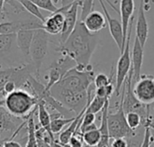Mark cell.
Masks as SVG:
<instances>
[{"label":"cell","mask_w":154,"mask_h":147,"mask_svg":"<svg viewBox=\"0 0 154 147\" xmlns=\"http://www.w3.org/2000/svg\"><path fill=\"white\" fill-rule=\"evenodd\" d=\"M64 13L62 9L59 7L56 12L52 13L51 15L45 18L44 22L42 23L43 30L51 35L60 34L64 26Z\"/></svg>","instance_id":"4fadbf2b"},{"label":"cell","mask_w":154,"mask_h":147,"mask_svg":"<svg viewBox=\"0 0 154 147\" xmlns=\"http://www.w3.org/2000/svg\"><path fill=\"white\" fill-rule=\"evenodd\" d=\"M14 67L12 68H8L3 70H0V90H3L4 86L11 80L12 76H13V72H14Z\"/></svg>","instance_id":"1f68e13d"},{"label":"cell","mask_w":154,"mask_h":147,"mask_svg":"<svg viewBox=\"0 0 154 147\" xmlns=\"http://www.w3.org/2000/svg\"><path fill=\"white\" fill-rule=\"evenodd\" d=\"M111 83H112L111 79L105 73H98L97 75H96L95 79H94V82H93L96 89L101 88V87H106Z\"/></svg>","instance_id":"f546056e"},{"label":"cell","mask_w":154,"mask_h":147,"mask_svg":"<svg viewBox=\"0 0 154 147\" xmlns=\"http://www.w3.org/2000/svg\"><path fill=\"white\" fill-rule=\"evenodd\" d=\"M7 3V0H0V18L5 17V4Z\"/></svg>","instance_id":"74e56055"},{"label":"cell","mask_w":154,"mask_h":147,"mask_svg":"<svg viewBox=\"0 0 154 147\" xmlns=\"http://www.w3.org/2000/svg\"><path fill=\"white\" fill-rule=\"evenodd\" d=\"M134 11V0H121L120 1V15H121V23L123 27L124 38L126 42L127 32L129 23L133 18Z\"/></svg>","instance_id":"2e32d148"},{"label":"cell","mask_w":154,"mask_h":147,"mask_svg":"<svg viewBox=\"0 0 154 147\" xmlns=\"http://www.w3.org/2000/svg\"><path fill=\"white\" fill-rule=\"evenodd\" d=\"M109 112V99L106 100L104 108L102 109V119H101V125L98 128L101 134V139L99 144L97 147H109L110 143V137H109V132H108V127H107V115Z\"/></svg>","instance_id":"ffe728a7"},{"label":"cell","mask_w":154,"mask_h":147,"mask_svg":"<svg viewBox=\"0 0 154 147\" xmlns=\"http://www.w3.org/2000/svg\"><path fill=\"white\" fill-rule=\"evenodd\" d=\"M96 120V114L93 113H89V112H85L82 118H81V122H80V126H79V133H80L85 127L92 125L95 123Z\"/></svg>","instance_id":"4dcf8cb0"},{"label":"cell","mask_w":154,"mask_h":147,"mask_svg":"<svg viewBox=\"0 0 154 147\" xmlns=\"http://www.w3.org/2000/svg\"><path fill=\"white\" fill-rule=\"evenodd\" d=\"M135 31H136L135 37L138 39L141 45L144 48L145 43L148 39V35H149V24H148V21L145 15L144 0H141V3H140Z\"/></svg>","instance_id":"5bb4252c"},{"label":"cell","mask_w":154,"mask_h":147,"mask_svg":"<svg viewBox=\"0 0 154 147\" xmlns=\"http://www.w3.org/2000/svg\"><path fill=\"white\" fill-rule=\"evenodd\" d=\"M83 139H82V136L81 137H79V134H76V135H74L71 138H70V140H69V145H67V146L69 147H83Z\"/></svg>","instance_id":"e575fe53"},{"label":"cell","mask_w":154,"mask_h":147,"mask_svg":"<svg viewBox=\"0 0 154 147\" xmlns=\"http://www.w3.org/2000/svg\"><path fill=\"white\" fill-rule=\"evenodd\" d=\"M8 1V0H7ZM16 2H18L23 8H24L28 13H30L31 14H32L36 19H39L40 21H42V23L45 20V17L43 16V14L41 12V9L31 0H14Z\"/></svg>","instance_id":"7402d4cb"},{"label":"cell","mask_w":154,"mask_h":147,"mask_svg":"<svg viewBox=\"0 0 154 147\" xmlns=\"http://www.w3.org/2000/svg\"><path fill=\"white\" fill-rule=\"evenodd\" d=\"M15 41V34H0V55L7 53Z\"/></svg>","instance_id":"4316f807"},{"label":"cell","mask_w":154,"mask_h":147,"mask_svg":"<svg viewBox=\"0 0 154 147\" xmlns=\"http://www.w3.org/2000/svg\"><path fill=\"white\" fill-rule=\"evenodd\" d=\"M102 8H103V11H104V14H105V17L106 19V23L108 24V27H109V32H110V34L111 36L113 37L114 41L116 42L119 51H120V53L123 52L124 49H125V38H124V33H123V27H122V23H121V21H118L117 19L116 18H113L104 1L103 0H98Z\"/></svg>","instance_id":"30bf717a"},{"label":"cell","mask_w":154,"mask_h":147,"mask_svg":"<svg viewBox=\"0 0 154 147\" xmlns=\"http://www.w3.org/2000/svg\"><path fill=\"white\" fill-rule=\"evenodd\" d=\"M4 108L14 117L28 119L36 109L38 99L24 89H17L5 96Z\"/></svg>","instance_id":"3957f363"},{"label":"cell","mask_w":154,"mask_h":147,"mask_svg":"<svg viewBox=\"0 0 154 147\" xmlns=\"http://www.w3.org/2000/svg\"><path fill=\"white\" fill-rule=\"evenodd\" d=\"M133 92L141 103L146 106L154 103V77L141 76L140 80L134 84Z\"/></svg>","instance_id":"ba28073f"},{"label":"cell","mask_w":154,"mask_h":147,"mask_svg":"<svg viewBox=\"0 0 154 147\" xmlns=\"http://www.w3.org/2000/svg\"><path fill=\"white\" fill-rule=\"evenodd\" d=\"M109 147H128L127 138H125V137L114 138L110 141Z\"/></svg>","instance_id":"836d02e7"},{"label":"cell","mask_w":154,"mask_h":147,"mask_svg":"<svg viewBox=\"0 0 154 147\" xmlns=\"http://www.w3.org/2000/svg\"><path fill=\"white\" fill-rule=\"evenodd\" d=\"M81 136L85 145H89V146H97L101 139V134L98 128L92 130V131L86 132L82 134Z\"/></svg>","instance_id":"484cf974"},{"label":"cell","mask_w":154,"mask_h":147,"mask_svg":"<svg viewBox=\"0 0 154 147\" xmlns=\"http://www.w3.org/2000/svg\"><path fill=\"white\" fill-rule=\"evenodd\" d=\"M1 92H2V91H1V90H0V93H1Z\"/></svg>","instance_id":"7bdbcfd3"},{"label":"cell","mask_w":154,"mask_h":147,"mask_svg":"<svg viewBox=\"0 0 154 147\" xmlns=\"http://www.w3.org/2000/svg\"><path fill=\"white\" fill-rule=\"evenodd\" d=\"M115 91V87L111 84L106 86V87H101V88H97L95 90V94L96 96L99 97V98H103V99H109L111 98L113 92Z\"/></svg>","instance_id":"f1b7e54d"},{"label":"cell","mask_w":154,"mask_h":147,"mask_svg":"<svg viewBox=\"0 0 154 147\" xmlns=\"http://www.w3.org/2000/svg\"><path fill=\"white\" fill-rule=\"evenodd\" d=\"M98 42V36L88 32L83 22L79 20L67 40L63 43L59 44L57 51L74 60L78 70H92L90 61Z\"/></svg>","instance_id":"6da1fadb"},{"label":"cell","mask_w":154,"mask_h":147,"mask_svg":"<svg viewBox=\"0 0 154 147\" xmlns=\"http://www.w3.org/2000/svg\"><path fill=\"white\" fill-rule=\"evenodd\" d=\"M123 100H124V90L122 91L121 100L117 111L113 114L108 112L107 115V127H108L110 139L119 138V137L129 138L136 134L135 131L132 130L127 125L126 118H125V112L124 110V106H123Z\"/></svg>","instance_id":"277c9868"},{"label":"cell","mask_w":154,"mask_h":147,"mask_svg":"<svg viewBox=\"0 0 154 147\" xmlns=\"http://www.w3.org/2000/svg\"><path fill=\"white\" fill-rule=\"evenodd\" d=\"M36 109H37V113H38V120H39L40 127L45 130L47 135L50 136L51 142L55 141L54 135L52 134V132L51 130V115H50V112L47 109L44 102L42 99H38Z\"/></svg>","instance_id":"ac0fdd59"},{"label":"cell","mask_w":154,"mask_h":147,"mask_svg":"<svg viewBox=\"0 0 154 147\" xmlns=\"http://www.w3.org/2000/svg\"><path fill=\"white\" fill-rule=\"evenodd\" d=\"M82 22L88 31L91 33L100 32L107 24L105 14L98 11H91Z\"/></svg>","instance_id":"9a60e30c"},{"label":"cell","mask_w":154,"mask_h":147,"mask_svg":"<svg viewBox=\"0 0 154 147\" xmlns=\"http://www.w3.org/2000/svg\"><path fill=\"white\" fill-rule=\"evenodd\" d=\"M133 21H134V17L132 18V20L129 23L125 49H124L123 52H121V56L118 59V61L116 64V85H115V92H116V96H119L121 88L125 84V80H126V78L131 70V67H132L130 41H131V34H132V31H133Z\"/></svg>","instance_id":"8992f818"},{"label":"cell","mask_w":154,"mask_h":147,"mask_svg":"<svg viewBox=\"0 0 154 147\" xmlns=\"http://www.w3.org/2000/svg\"><path fill=\"white\" fill-rule=\"evenodd\" d=\"M77 66L74 60H72L69 56L66 54H62L61 57L54 61L50 68H49V74H48V82L45 86L47 91L58 81H60L62 77L71 69Z\"/></svg>","instance_id":"52a82bcc"},{"label":"cell","mask_w":154,"mask_h":147,"mask_svg":"<svg viewBox=\"0 0 154 147\" xmlns=\"http://www.w3.org/2000/svg\"><path fill=\"white\" fill-rule=\"evenodd\" d=\"M0 145H2V143L1 142H0Z\"/></svg>","instance_id":"b9f144b4"},{"label":"cell","mask_w":154,"mask_h":147,"mask_svg":"<svg viewBox=\"0 0 154 147\" xmlns=\"http://www.w3.org/2000/svg\"><path fill=\"white\" fill-rule=\"evenodd\" d=\"M64 13L65 15V21H64V26L62 29V32L60 33V44L63 43L67 38L69 36V34L74 30L78 21H79V1L72 4L71 5L68 7H60Z\"/></svg>","instance_id":"9c48e42d"},{"label":"cell","mask_w":154,"mask_h":147,"mask_svg":"<svg viewBox=\"0 0 154 147\" xmlns=\"http://www.w3.org/2000/svg\"><path fill=\"white\" fill-rule=\"evenodd\" d=\"M150 127H151V128H153L154 129V121H152H152H151V123H150Z\"/></svg>","instance_id":"ab89813d"},{"label":"cell","mask_w":154,"mask_h":147,"mask_svg":"<svg viewBox=\"0 0 154 147\" xmlns=\"http://www.w3.org/2000/svg\"><path fill=\"white\" fill-rule=\"evenodd\" d=\"M0 147H2V145H0Z\"/></svg>","instance_id":"ee69618b"},{"label":"cell","mask_w":154,"mask_h":147,"mask_svg":"<svg viewBox=\"0 0 154 147\" xmlns=\"http://www.w3.org/2000/svg\"><path fill=\"white\" fill-rule=\"evenodd\" d=\"M83 147H97V146H89V145H83Z\"/></svg>","instance_id":"60d3db41"},{"label":"cell","mask_w":154,"mask_h":147,"mask_svg":"<svg viewBox=\"0 0 154 147\" xmlns=\"http://www.w3.org/2000/svg\"><path fill=\"white\" fill-rule=\"evenodd\" d=\"M31 1L33 2L40 9L51 12V14L56 12L59 8L54 5L53 0H31Z\"/></svg>","instance_id":"83f0119b"},{"label":"cell","mask_w":154,"mask_h":147,"mask_svg":"<svg viewBox=\"0 0 154 147\" xmlns=\"http://www.w3.org/2000/svg\"><path fill=\"white\" fill-rule=\"evenodd\" d=\"M107 99H103V98H99V97L94 95L93 98L91 99V100L88 104L86 112L97 114V113L102 111Z\"/></svg>","instance_id":"d4e9b609"},{"label":"cell","mask_w":154,"mask_h":147,"mask_svg":"<svg viewBox=\"0 0 154 147\" xmlns=\"http://www.w3.org/2000/svg\"><path fill=\"white\" fill-rule=\"evenodd\" d=\"M86 109L85 108L84 110H82L79 115L76 116L75 119L69 125V127L64 130L62 131L60 136H59V143H60L62 145L64 146H67L69 145V142L70 140V138L79 133V126H80V122H81V118L84 115V113L86 112Z\"/></svg>","instance_id":"d6986e66"},{"label":"cell","mask_w":154,"mask_h":147,"mask_svg":"<svg viewBox=\"0 0 154 147\" xmlns=\"http://www.w3.org/2000/svg\"><path fill=\"white\" fill-rule=\"evenodd\" d=\"M78 1H80V0H60V3H61L60 7H68Z\"/></svg>","instance_id":"8d00e7d4"},{"label":"cell","mask_w":154,"mask_h":147,"mask_svg":"<svg viewBox=\"0 0 154 147\" xmlns=\"http://www.w3.org/2000/svg\"><path fill=\"white\" fill-rule=\"evenodd\" d=\"M50 147H65L64 145H62L60 143H59L58 141H53V142H51L50 144Z\"/></svg>","instance_id":"f35d334b"},{"label":"cell","mask_w":154,"mask_h":147,"mask_svg":"<svg viewBox=\"0 0 154 147\" xmlns=\"http://www.w3.org/2000/svg\"><path fill=\"white\" fill-rule=\"evenodd\" d=\"M125 118H126L128 127L134 131H136L137 129H139L141 126H143L144 127V122H143L141 115L137 112L125 113Z\"/></svg>","instance_id":"cb8c5ba5"},{"label":"cell","mask_w":154,"mask_h":147,"mask_svg":"<svg viewBox=\"0 0 154 147\" xmlns=\"http://www.w3.org/2000/svg\"><path fill=\"white\" fill-rule=\"evenodd\" d=\"M34 29H22L15 34L16 44L24 57L30 55V46L32 41Z\"/></svg>","instance_id":"e0dca14e"},{"label":"cell","mask_w":154,"mask_h":147,"mask_svg":"<svg viewBox=\"0 0 154 147\" xmlns=\"http://www.w3.org/2000/svg\"><path fill=\"white\" fill-rule=\"evenodd\" d=\"M2 147H22L21 144L14 141V140H7L4 143H2Z\"/></svg>","instance_id":"d590c367"},{"label":"cell","mask_w":154,"mask_h":147,"mask_svg":"<svg viewBox=\"0 0 154 147\" xmlns=\"http://www.w3.org/2000/svg\"><path fill=\"white\" fill-rule=\"evenodd\" d=\"M25 124L27 120L22 121V118L14 117L3 106H0V132H11L14 136Z\"/></svg>","instance_id":"8fae6325"},{"label":"cell","mask_w":154,"mask_h":147,"mask_svg":"<svg viewBox=\"0 0 154 147\" xmlns=\"http://www.w3.org/2000/svg\"><path fill=\"white\" fill-rule=\"evenodd\" d=\"M37 108V107H36ZM36 109L29 116L27 119V127H28V138L25 147H39L38 140L36 137V125L34 122V112Z\"/></svg>","instance_id":"44dd1931"},{"label":"cell","mask_w":154,"mask_h":147,"mask_svg":"<svg viewBox=\"0 0 154 147\" xmlns=\"http://www.w3.org/2000/svg\"><path fill=\"white\" fill-rule=\"evenodd\" d=\"M93 70H79L76 67L69 70L62 79L50 89V94L54 97L61 93H79L88 91L94 82Z\"/></svg>","instance_id":"7a4b0ae2"},{"label":"cell","mask_w":154,"mask_h":147,"mask_svg":"<svg viewBox=\"0 0 154 147\" xmlns=\"http://www.w3.org/2000/svg\"><path fill=\"white\" fill-rule=\"evenodd\" d=\"M76 117H54V118H51V130L52 132L53 135L55 134H58L60 132H61V130L69 126L74 119H75Z\"/></svg>","instance_id":"603a6c76"},{"label":"cell","mask_w":154,"mask_h":147,"mask_svg":"<svg viewBox=\"0 0 154 147\" xmlns=\"http://www.w3.org/2000/svg\"><path fill=\"white\" fill-rule=\"evenodd\" d=\"M131 61H132V72H133V80L132 84L134 85L138 81L142 76V67L143 62V47L141 45L138 39L134 38V47L131 53Z\"/></svg>","instance_id":"7c38bea8"},{"label":"cell","mask_w":154,"mask_h":147,"mask_svg":"<svg viewBox=\"0 0 154 147\" xmlns=\"http://www.w3.org/2000/svg\"><path fill=\"white\" fill-rule=\"evenodd\" d=\"M152 119L150 118L145 126H144V134H143V141L141 144L140 147H151V127H150V123Z\"/></svg>","instance_id":"d6a6232c"},{"label":"cell","mask_w":154,"mask_h":147,"mask_svg":"<svg viewBox=\"0 0 154 147\" xmlns=\"http://www.w3.org/2000/svg\"><path fill=\"white\" fill-rule=\"evenodd\" d=\"M50 42V34L42 28L36 29L33 33L32 41L30 46V59L31 63L35 67L37 78L40 74V69L42 65L43 60L48 52Z\"/></svg>","instance_id":"5b68a950"}]
</instances>
